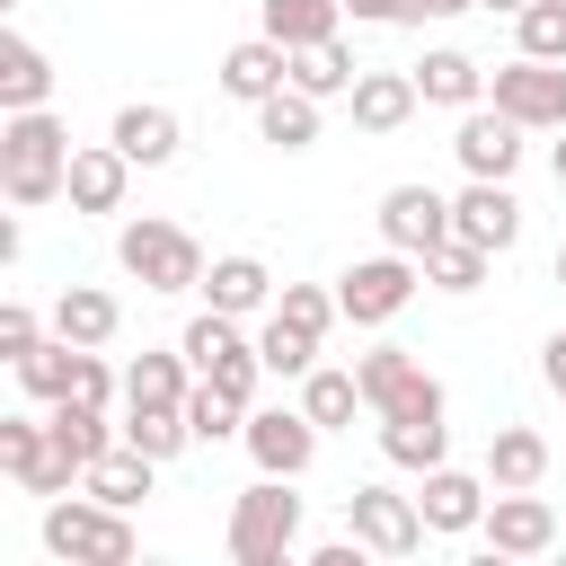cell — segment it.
Here are the masks:
<instances>
[{"label": "cell", "mask_w": 566, "mask_h": 566, "mask_svg": "<svg viewBox=\"0 0 566 566\" xmlns=\"http://www.w3.org/2000/svg\"><path fill=\"white\" fill-rule=\"evenodd\" d=\"M539 380H548V389H557V398H566V327H557V336H548V345H539Z\"/></svg>", "instance_id": "60d3db41"}, {"label": "cell", "mask_w": 566, "mask_h": 566, "mask_svg": "<svg viewBox=\"0 0 566 566\" xmlns=\"http://www.w3.org/2000/svg\"><path fill=\"white\" fill-rule=\"evenodd\" d=\"M292 486L301 478H265V469H256V486H239V504H230V557L239 566L301 557V495Z\"/></svg>", "instance_id": "277c9868"}, {"label": "cell", "mask_w": 566, "mask_h": 566, "mask_svg": "<svg viewBox=\"0 0 566 566\" xmlns=\"http://www.w3.org/2000/svg\"><path fill=\"white\" fill-rule=\"evenodd\" d=\"M416 106H424V97H416V71H363V80L345 88V115H354V133H398Z\"/></svg>", "instance_id": "ffe728a7"}, {"label": "cell", "mask_w": 566, "mask_h": 566, "mask_svg": "<svg viewBox=\"0 0 566 566\" xmlns=\"http://www.w3.org/2000/svg\"><path fill=\"white\" fill-rule=\"evenodd\" d=\"M35 345H44V318H35L27 301H0V354H9V363H27Z\"/></svg>", "instance_id": "ab89813d"}, {"label": "cell", "mask_w": 566, "mask_h": 566, "mask_svg": "<svg viewBox=\"0 0 566 566\" xmlns=\"http://www.w3.org/2000/svg\"><path fill=\"white\" fill-rule=\"evenodd\" d=\"M380 27H424V0H380Z\"/></svg>", "instance_id": "b9f144b4"}, {"label": "cell", "mask_w": 566, "mask_h": 566, "mask_svg": "<svg viewBox=\"0 0 566 566\" xmlns=\"http://www.w3.org/2000/svg\"><path fill=\"white\" fill-rule=\"evenodd\" d=\"M522 133H531V124H513L495 97L460 106V133H451V159H460V177H513V168H522Z\"/></svg>", "instance_id": "8fae6325"}, {"label": "cell", "mask_w": 566, "mask_h": 566, "mask_svg": "<svg viewBox=\"0 0 566 566\" xmlns=\"http://www.w3.org/2000/svg\"><path fill=\"white\" fill-rule=\"evenodd\" d=\"M256 27L274 35V44H327V35H345V0H256Z\"/></svg>", "instance_id": "d4e9b609"}, {"label": "cell", "mask_w": 566, "mask_h": 566, "mask_svg": "<svg viewBox=\"0 0 566 566\" xmlns=\"http://www.w3.org/2000/svg\"><path fill=\"white\" fill-rule=\"evenodd\" d=\"M486 265H495V256H486V248H469V239L451 230V239L424 256V283H433V292H478V283H486Z\"/></svg>", "instance_id": "d590c367"}, {"label": "cell", "mask_w": 566, "mask_h": 566, "mask_svg": "<svg viewBox=\"0 0 566 566\" xmlns=\"http://www.w3.org/2000/svg\"><path fill=\"white\" fill-rule=\"evenodd\" d=\"M380 460L424 478V469L451 460V424H442V416H380Z\"/></svg>", "instance_id": "603a6c76"}, {"label": "cell", "mask_w": 566, "mask_h": 566, "mask_svg": "<svg viewBox=\"0 0 566 566\" xmlns=\"http://www.w3.org/2000/svg\"><path fill=\"white\" fill-rule=\"evenodd\" d=\"M177 345H186V363H195V371H212V363H221V354H239V345H248V327H239V318H230V310H195V318H186V336H177Z\"/></svg>", "instance_id": "8d00e7d4"}, {"label": "cell", "mask_w": 566, "mask_h": 566, "mask_svg": "<svg viewBox=\"0 0 566 566\" xmlns=\"http://www.w3.org/2000/svg\"><path fill=\"white\" fill-rule=\"evenodd\" d=\"M460 9H478V0H424V18H460Z\"/></svg>", "instance_id": "ee69618b"}, {"label": "cell", "mask_w": 566, "mask_h": 566, "mask_svg": "<svg viewBox=\"0 0 566 566\" xmlns=\"http://www.w3.org/2000/svg\"><path fill=\"white\" fill-rule=\"evenodd\" d=\"M274 88H292V44H274V35L256 27L248 44H230V53H221V97H239V106H265Z\"/></svg>", "instance_id": "9a60e30c"}, {"label": "cell", "mask_w": 566, "mask_h": 566, "mask_svg": "<svg viewBox=\"0 0 566 566\" xmlns=\"http://www.w3.org/2000/svg\"><path fill=\"white\" fill-rule=\"evenodd\" d=\"M274 274H265V256H248V248H230V256H212L203 265V310H230V318H256V310H274Z\"/></svg>", "instance_id": "ac0fdd59"}, {"label": "cell", "mask_w": 566, "mask_h": 566, "mask_svg": "<svg viewBox=\"0 0 566 566\" xmlns=\"http://www.w3.org/2000/svg\"><path fill=\"white\" fill-rule=\"evenodd\" d=\"M0 469L27 486V495H71V478H80V460L53 442V424L44 416H0Z\"/></svg>", "instance_id": "ba28073f"}, {"label": "cell", "mask_w": 566, "mask_h": 566, "mask_svg": "<svg viewBox=\"0 0 566 566\" xmlns=\"http://www.w3.org/2000/svg\"><path fill=\"white\" fill-rule=\"evenodd\" d=\"M486 97L531 124V133H557L566 124V62H539V53H513L504 71H486Z\"/></svg>", "instance_id": "9c48e42d"}, {"label": "cell", "mask_w": 566, "mask_h": 566, "mask_svg": "<svg viewBox=\"0 0 566 566\" xmlns=\"http://www.w3.org/2000/svg\"><path fill=\"white\" fill-rule=\"evenodd\" d=\"M115 265L142 283V292H203V239L195 230H177V221H159V212H142V221H124L115 230Z\"/></svg>", "instance_id": "3957f363"}, {"label": "cell", "mask_w": 566, "mask_h": 566, "mask_svg": "<svg viewBox=\"0 0 566 566\" xmlns=\"http://www.w3.org/2000/svg\"><path fill=\"white\" fill-rule=\"evenodd\" d=\"M186 424H195V442H230V433H248V398L195 380V389H186Z\"/></svg>", "instance_id": "e575fe53"}, {"label": "cell", "mask_w": 566, "mask_h": 566, "mask_svg": "<svg viewBox=\"0 0 566 566\" xmlns=\"http://www.w3.org/2000/svg\"><path fill=\"white\" fill-rule=\"evenodd\" d=\"M451 230H460L469 248L504 256V248L522 239V195H513V177H469V186L451 195Z\"/></svg>", "instance_id": "5bb4252c"}, {"label": "cell", "mask_w": 566, "mask_h": 566, "mask_svg": "<svg viewBox=\"0 0 566 566\" xmlns=\"http://www.w3.org/2000/svg\"><path fill=\"white\" fill-rule=\"evenodd\" d=\"M248 460L265 469V478H310V460H318V424H310V407H248Z\"/></svg>", "instance_id": "4fadbf2b"}, {"label": "cell", "mask_w": 566, "mask_h": 566, "mask_svg": "<svg viewBox=\"0 0 566 566\" xmlns=\"http://www.w3.org/2000/svg\"><path fill=\"white\" fill-rule=\"evenodd\" d=\"M106 142L133 159V168H168L177 150H186V124L159 106V97H133V106H115V124H106Z\"/></svg>", "instance_id": "2e32d148"}, {"label": "cell", "mask_w": 566, "mask_h": 566, "mask_svg": "<svg viewBox=\"0 0 566 566\" xmlns=\"http://www.w3.org/2000/svg\"><path fill=\"white\" fill-rule=\"evenodd\" d=\"M274 310H283L292 327H310V336H327V327L345 318V310H336V292H318V283H283V292H274Z\"/></svg>", "instance_id": "f35d334b"}, {"label": "cell", "mask_w": 566, "mask_h": 566, "mask_svg": "<svg viewBox=\"0 0 566 566\" xmlns=\"http://www.w3.org/2000/svg\"><path fill=\"white\" fill-rule=\"evenodd\" d=\"M301 407H310V424H318V433H345V424H354L371 398H363V380H354V371L310 363V371H301Z\"/></svg>", "instance_id": "4316f807"}, {"label": "cell", "mask_w": 566, "mask_h": 566, "mask_svg": "<svg viewBox=\"0 0 566 566\" xmlns=\"http://www.w3.org/2000/svg\"><path fill=\"white\" fill-rule=\"evenodd\" d=\"M195 380H203V371L186 363V345H150V354L124 363V398H133V407H186Z\"/></svg>", "instance_id": "44dd1931"}, {"label": "cell", "mask_w": 566, "mask_h": 566, "mask_svg": "<svg viewBox=\"0 0 566 566\" xmlns=\"http://www.w3.org/2000/svg\"><path fill=\"white\" fill-rule=\"evenodd\" d=\"M9 371H18V389H27L35 407H53V398H71V371H80V345H71V336H44V345H35L27 363H9Z\"/></svg>", "instance_id": "1f68e13d"}, {"label": "cell", "mask_w": 566, "mask_h": 566, "mask_svg": "<svg viewBox=\"0 0 566 566\" xmlns=\"http://www.w3.org/2000/svg\"><path fill=\"white\" fill-rule=\"evenodd\" d=\"M354 80H363V62H354V44H345V35H327V44H301V53H292V88H310L318 106H327V97H345Z\"/></svg>", "instance_id": "f546056e"}, {"label": "cell", "mask_w": 566, "mask_h": 566, "mask_svg": "<svg viewBox=\"0 0 566 566\" xmlns=\"http://www.w3.org/2000/svg\"><path fill=\"white\" fill-rule=\"evenodd\" d=\"M486 478H469V469H424V486H416V504H424V522H433V539H460V531H478L486 522Z\"/></svg>", "instance_id": "e0dca14e"}, {"label": "cell", "mask_w": 566, "mask_h": 566, "mask_svg": "<svg viewBox=\"0 0 566 566\" xmlns=\"http://www.w3.org/2000/svg\"><path fill=\"white\" fill-rule=\"evenodd\" d=\"M345 18L354 27H380V0H345Z\"/></svg>", "instance_id": "7bdbcfd3"}, {"label": "cell", "mask_w": 566, "mask_h": 566, "mask_svg": "<svg viewBox=\"0 0 566 566\" xmlns=\"http://www.w3.org/2000/svg\"><path fill=\"white\" fill-rule=\"evenodd\" d=\"M424 292V265L407 256V248H380V256H354L345 274H336V310L354 318V327H389L407 301Z\"/></svg>", "instance_id": "5b68a950"}, {"label": "cell", "mask_w": 566, "mask_h": 566, "mask_svg": "<svg viewBox=\"0 0 566 566\" xmlns=\"http://www.w3.org/2000/svg\"><path fill=\"white\" fill-rule=\"evenodd\" d=\"M354 380H363L371 416H442V380H433L407 345H371V354L354 363Z\"/></svg>", "instance_id": "52a82bcc"}, {"label": "cell", "mask_w": 566, "mask_h": 566, "mask_svg": "<svg viewBox=\"0 0 566 566\" xmlns=\"http://www.w3.org/2000/svg\"><path fill=\"white\" fill-rule=\"evenodd\" d=\"M256 354H265V371H274V380H301V371L318 363V336H310V327H292L283 310H265V327H256Z\"/></svg>", "instance_id": "836d02e7"}, {"label": "cell", "mask_w": 566, "mask_h": 566, "mask_svg": "<svg viewBox=\"0 0 566 566\" xmlns=\"http://www.w3.org/2000/svg\"><path fill=\"white\" fill-rule=\"evenodd\" d=\"M539 478H548V433L495 424L486 433V486H539Z\"/></svg>", "instance_id": "83f0119b"}, {"label": "cell", "mask_w": 566, "mask_h": 566, "mask_svg": "<svg viewBox=\"0 0 566 566\" xmlns=\"http://www.w3.org/2000/svg\"><path fill=\"white\" fill-rule=\"evenodd\" d=\"M345 531H354L371 557H416V548L433 539L424 504L398 495V486H354V495H345Z\"/></svg>", "instance_id": "8992f818"}, {"label": "cell", "mask_w": 566, "mask_h": 566, "mask_svg": "<svg viewBox=\"0 0 566 566\" xmlns=\"http://www.w3.org/2000/svg\"><path fill=\"white\" fill-rule=\"evenodd\" d=\"M478 9H495V18H522V9H531V0H478Z\"/></svg>", "instance_id": "bcb514c9"}, {"label": "cell", "mask_w": 566, "mask_h": 566, "mask_svg": "<svg viewBox=\"0 0 566 566\" xmlns=\"http://www.w3.org/2000/svg\"><path fill=\"white\" fill-rule=\"evenodd\" d=\"M71 124L53 106H18L0 115V195L18 212H44V203H71Z\"/></svg>", "instance_id": "6da1fadb"}, {"label": "cell", "mask_w": 566, "mask_h": 566, "mask_svg": "<svg viewBox=\"0 0 566 566\" xmlns=\"http://www.w3.org/2000/svg\"><path fill=\"white\" fill-rule=\"evenodd\" d=\"M513 44L539 53V62H566V0H531V9L513 18Z\"/></svg>", "instance_id": "74e56055"}, {"label": "cell", "mask_w": 566, "mask_h": 566, "mask_svg": "<svg viewBox=\"0 0 566 566\" xmlns=\"http://www.w3.org/2000/svg\"><path fill=\"white\" fill-rule=\"evenodd\" d=\"M80 486H88L97 504H124V513H133V504L159 486V460H150V451H133V442H115L106 460H88V469H80Z\"/></svg>", "instance_id": "cb8c5ba5"}, {"label": "cell", "mask_w": 566, "mask_h": 566, "mask_svg": "<svg viewBox=\"0 0 566 566\" xmlns=\"http://www.w3.org/2000/svg\"><path fill=\"white\" fill-rule=\"evenodd\" d=\"M44 548L62 557V566H133V513L124 504H97L88 486L80 495H53L44 504Z\"/></svg>", "instance_id": "7a4b0ae2"}, {"label": "cell", "mask_w": 566, "mask_h": 566, "mask_svg": "<svg viewBox=\"0 0 566 566\" xmlns=\"http://www.w3.org/2000/svg\"><path fill=\"white\" fill-rule=\"evenodd\" d=\"M371 221H380V248H407V256L424 265V256L451 239V195H433V186H416V177H407V186H389V195H380V212H371Z\"/></svg>", "instance_id": "7c38bea8"}, {"label": "cell", "mask_w": 566, "mask_h": 566, "mask_svg": "<svg viewBox=\"0 0 566 566\" xmlns=\"http://www.w3.org/2000/svg\"><path fill=\"white\" fill-rule=\"evenodd\" d=\"M557 283H566V239H557Z\"/></svg>", "instance_id": "7dc6e473"}, {"label": "cell", "mask_w": 566, "mask_h": 566, "mask_svg": "<svg viewBox=\"0 0 566 566\" xmlns=\"http://www.w3.org/2000/svg\"><path fill=\"white\" fill-rule=\"evenodd\" d=\"M115 424H124V442H133V451H150V460H177V451L195 442L186 407H133V398H124V416H115Z\"/></svg>", "instance_id": "d6a6232c"}, {"label": "cell", "mask_w": 566, "mask_h": 566, "mask_svg": "<svg viewBox=\"0 0 566 566\" xmlns=\"http://www.w3.org/2000/svg\"><path fill=\"white\" fill-rule=\"evenodd\" d=\"M18 106H53V62L27 35L0 44V115H18Z\"/></svg>", "instance_id": "f1b7e54d"}, {"label": "cell", "mask_w": 566, "mask_h": 566, "mask_svg": "<svg viewBox=\"0 0 566 566\" xmlns=\"http://www.w3.org/2000/svg\"><path fill=\"white\" fill-rule=\"evenodd\" d=\"M548 177L566 186V124H557V150H548Z\"/></svg>", "instance_id": "f6af8a7d"}, {"label": "cell", "mask_w": 566, "mask_h": 566, "mask_svg": "<svg viewBox=\"0 0 566 566\" xmlns=\"http://www.w3.org/2000/svg\"><path fill=\"white\" fill-rule=\"evenodd\" d=\"M478 539H486L495 557H548V548H557V504H548L539 486H495Z\"/></svg>", "instance_id": "30bf717a"}, {"label": "cell", "mask_w": 566, "mask_h": 566, "mask_svg": "<svg viewBox=\"0 0 566 566\" xmlns=\"http://www.w3.org/2000/svg\"><path fill=\"white\" fill-rule=\"evenodd\" d=\"M115 327H124V301H115V292H97V283H62V292H53V336L106 345Z\"/></svg>", "instance_id": "7402d4cb"}, {"label": "cell", "mask_w": 566, "mask_h": 566, "mask_svg": "<svg viewBox=\"0 0 566 566\" xmlns=\"http://www.w3.org/2000/svg\"><path fill=\"white\" fill-rule=\"evenodd\" d=\"M416 97H424V106H478V97H486V71H478L460 44H433V53L416 62Z\"/></svg>", "instance_id": "484cf974"}, {"label": "cell", "mask_w": 566, "mask_h": 566, "mask_svg": "<svg viewBox=\"0 0 566 566\" xmlns=\"http://www.w3.org/2000/svg\"><path fill=\"white\" fill-rule=\"evenodd\" d=\"M256 133H265L274 150H310V142H318V97H310V88H274V97L256 106Z\"/></svg>", "instance_id": "4dcf8cb0"}, {"label": "cell", "mask_w": 566, "mask_h": 566, "mask_svg": "<svg viewBox=\"0 0 566 566\" xmlns=\"http://www.w3.org/2000/svg\"><path fill=\"white\" fill-rule=\"evenodd\" d=\"M133 195V159L115 142H80L71 150V212H124Z\"/></svg>", "instance_id": "d6986e66"}]
</instances>
